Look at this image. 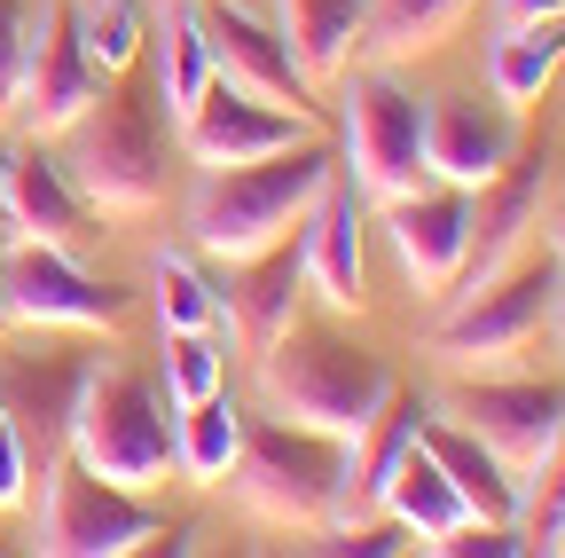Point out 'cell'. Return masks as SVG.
<instances>
[{"label": "cell", "mask_w": 565, "mask_h": 558, "mask_svg": "<svg viewBox=\"0 0 565 558\" xmlns=\"http://www.w3.org/2000/svg\"><path fill=\"white\" fill-rule=\"evenodd\" d=\"M338 158L322 143L275 150L252 166H204V181L189 189V236L212 260H252L282 236H299V221L315 213V197L330 189Z\"/></svg>", "instance_id": "cell-1"}, {"label": "cell", "mask_w": 565, "mask_h": 558, "mask_svg": "<svg viewBox=\"0 0 565 558\" xmlns=\"http://www.w3.org/2000/svg\"><path fill=\"white\" fill-rule=\"evenodd\" d=\"M259 386L275 401V417H291V425H315L330 441H353L385 409L393 393V370L370 355V346L353 338H330V330H282L267 355H259Z\"/></svg>", "instance_id": "cell-2"}, {"label": "cell", "mask_w": 565, "mask_h": 558, "mask_svg": "<svg viewBox=\"0 0 565 558\" xmlns=\"http://www.w3.org/2000/svg\"><path fill=\"white\" fill-rule=\"evenodd\" d=\"M63 449L79 456L95 480H118V487H134V496L158 487L173 472V425H166L158 386L141 370H126V362H87Z\"/></svg>", "instance_id": "cell-3"}, {"label": "cell", "mask_w": 565, "mask_h": 558, "mask_svg": "<svg viewBox=\"0 0 565 558\" xmlns=\"http://www.w3.org/2000/svg\"><path fill=\"white\" fill-rule=\"evenodd\" d=\"M63 173L95 213H150L166 197V134L134 87H103L63 126Z\"/></svg>", "instance_id": "cell-4"}, {"label": "cell", "mask_w": 565, "mask_h": 558, "mask_svg": "<svg viewBox=\"0 0 565 558\" xmlns=\"http://www.w3.org/2000/svg\"><path fill=\"white\" fill-rule=\"evenodd\" d=\"M236 496L252 519L267 527H330L338 519V487H345V441L315 433V425H244V449L228 464Z\"/></svg>", "instance_id": "cell-5"}, {"label": "cell", "mask_w": 565, "mask_h": 558, "mask_svg": "<svg viewBox=\"0 0 565 558\" xmlns=\"http://www.w3.org/2000/svg\"><path fill=\"white\" fill-rule=\"evenodd\" d=\"M557 284H565V260L557 252H511L487 284L456 292V307L433 330V355L448 370H494V362H511L519 346H534V330L550 323Z\"/></svg>", "instance_id": "cell-6"}, {"label": "cell", "mask_w": 565, "mask_h": 558, "mask_svg": "<svg viewBox=\"0 0 565 558\" xmlns=\"http://www.w3.org/2000/svg\"><path fill=\"white\" fill-rule=\"evenodd\" d=\"M166 535V519L118 480H95L79 456H47V487H40V519H32V550L40 558H126L150 550Z\"/></svg>", "instance_id": "cell-7"}, {"label": "cell", "mask_w": 565, "mask_h": 558, "mask_svg": "<svg viewBox=\"0 0 565 558\" xmlns=\"http://www.w3.org/2000/svg\"><path fill=\"white\" fill-rule=\"evenodd\" d=\"M338 126H345L353 189L370 204H393V197L424 189V95H408L393 72H353L345 103H338Z\"/></svg>", "instance_id": "cell-8"}, {"label": "cell", "mask_w": 565, "mask_h": 558, "mask_svg": "<svg viewBox=\"0 0 565 558\" xmlns=\"http://www.w3.org/2000/svg\"><path fill=\"white\" fill-rule=\"evenodd\" d=\"M0 323L9 330H118L126 292L79 267V252L9 244L0 252Z\"/></svg>", "instance_id": "cell-9"}, {"label": "cell", "mask_w": 565, "mask_h": 558, "mask_svg": "<svg viewBox=\"0 0 565 558\" xmlns=\"http://www.w3.org/2000/svg\"><path fill=\"white\" fill-rule=\"evenodd\" d=\"M448 417L526 480L565 441V378H463L448 393Z\"/></svg>", "instance_id": "cell-10"}, {"label": "cell", "mask_w": 565, "mask_h": 558, "mask_svg": "<svg viewBox=\"0 0 565 558\" xmlns=\"http://www.w3.org/2000/svg\"><path fill=\"white\" fill-rule=\"evenodd\" d=\"M103 87L110 80L79 55L63 0H32V9H24V87H17V118L32 126V143H55Z\"/></svg>", "instance_id": "cell-11"}, {"label": "cell", "mask_w": 565, "mask_h": 558, "mask_svg": "<svg viewBox=\"0 0 565 558\" xmlns=\"http://www.w3.org/2000/svg\"><path fill=\"white\" fill-rule=\"evenodd\" d=\"M385 213V236H393V260L416 284V299H448L456 275H463V252H471V189L440 181V189H408Z\"/></svg>", "instance_id": "cell-12"}, {"label": "cell", "mask_w": 565, "mask_h": 558, "mask_svg": "<svg viewBox=\"0 0 565 558\" xmlns=\"http://www.w3.org/2000/svg\"><path fill=\"white\" fill-rule=\"evenodd\" d=\"M542 189H550V134H526V143L511 150V166L471 189V252H463L456 292L487 284V275L526 244V229L542 221ZM456 292H448V299H456Z\"/></svg>", "instance_id": "cell-13"}, {"label": "cell", "mask_w": 565, "mask_h": 558, "mask_svg": "<svg viewBox=\"0 0 565 558\" xmlns=\"http://www.w3.org/2000/svg\"><path fill=\"white\" fill-rule=\"evenodd\" d=\"M0 213H9V236L17 244H55V252H87L103 229H95V204L79 197V181L63 173L55 150L24 143L0 166Z\"/></svg>", "instance_id": "cell-14"}, {"label": "cell", "mask_w": 565, "mask_h": 558, "mask_svg": "<svg viewBox=\"0 0 565 558\" xmlns=\"http://www.w3.org/2000/svg\"><path fill=\"white\" fill-rule=\"evenodd\" d=\"M181 143H189L196 166H252V158L315 143V118L307 110H282V103H259V95H244L228 80H212V95L181 118Z\"/></svg>", "instance_id": "cell-15"}, {"label": "cell", "mask_w": 565, "mask_h": 558, "mask_svg": "<svg viewBox=\"0 0 565 558\" xmlns=\"http://www.w3.org/2000/svg\"><path fill=\"white\" fill-rule=\"evenodd\" d=\"M196 24H204V48H212V80H228L259 103H282V110H315L307 80H299V63L291 48H282V32L252 9H236V0H196Z\"/></svg>", "instance_id": "cell-16"}, {"label": "cell", "mask_w": 565, "mask_h": 558, "mask_svg": "<svg viewBox=\"0 0 565 558\" xmlns=\"http://www.w3.org/2000/svg\"><path fill=\"white\" fill-rule=\"evenodd\" d=\"M519 110L503 103H479V95H440V103H424V173H440L456 189H479L511 166L519 150Z\"/></svg>", "instance_id": "cell-17"}, {"label": "cell", "mask_w": 565, "mask_h": 558, "mask_svg": "<svg viewBox=\"0 0 565 558\" xmlns=\"http://www.w3.org/2000/svg\"><path fill=\"white\" fill-rule=\"evenodd\" d=\"M299 267H307V292L338 315H353L370 299V260H362V189L338 181L315 197V213L299 221Z\"/></svg>", "instance_id": "cell-18"}, {"label": "cell", "mask_w": 565, "mask_h": 558, "mask_svg": "<svg viewBox=\"0 0 565 558\" xmlns=\"http://www.w3.org/2000/svg\"><path fill=\"white\" fill-rule=\"evenodd\" d=\"M416 425H424V401L393 386V393H385V409H377L370 425L345 441V487H338V519H330V527L385 519V480H393V472H401V456L416 449Z\"/></svg>", "instance_id": "cell-19"}, {"label": "cell", "mask_w": 565, "mask_h": 558, "mask_svg": "<svg viewBox=\"0 0 565 558\" xmlns=\"http://www.w3.org/2000/svg\"><path fill=\"white\" fill-rule=\"evenodd\" d=\"M79 378H87V355H63V346H40V355H17L0 370V393H9V425L24 433V449L47 464L63 456V433H71V401H79Z\"/></svg>", "instance_id": "cell-20"}, {"label": "cell", "mask_w": 565, "mask_h": 558, "mask_svg": "<svg viewBox=\"0 0 565 558\" xmlns=\"http://www.w3.org/2000/svg\"><path fill=\"white\" fill-rule=\"evenodd\" d=\"M236 284H228V323L236 338L252 346V355H267V346L299 323V292H307V267H299V236H282L252 260H228Z\"/></svg>", "instance_id": "cell-21"}, {"label": "cell", "mask_w": 565, "mask_h": 558, "mask_svg": "<svg viewBox=\"0 0 565 558\" xmlns=\"http://www.w3.org/2000/svg\"><path fill=\"white\" fill-rule=\"evenodd\" d=\"M416 441L433 449V464L456 480V496L471 504V519H479V527H519V496H526V487H519V472L494 456L479 433H463L456 417H433V409H424Z\"/></svg>", "instance_id": "cell-22"}, {"label": "cell", "mask_w": 565, "mask_h": 558, "mask_svg": "<svg viewBox=\"0 0 565 558\" xmlns=\"http://www.w3.org/2000/svg\"><path fill=\"white\" fill-rule=\"evenodd\" d=\"M362 9H370V0H275V32H282V48H291L307 87H330V80L353 72Z\"/></svg>", "instance_id": "cell-23"}, {"label": "cell", "mask_w": 565, "mask_h": 558, "mask_svg": "<svg viewBox=\"0 0 565 558\" xmlns=\"http://www.w3.org/2000/svg\"><path fill=\"white\" fill-rule=\"evenodd\" d=\"M385 519H401L424 550H440L456 527H471V504L456 496V480L433 464V449L416 441V449L401 456V472L385 480Z\"/></svg>", "instance_id": "cell-24"}, {"label": "cell", "mask_w": 565, "mask_h": 558, "mask_svg": "<svg viewBox=\"0 0 565 558\" xmlns=\"http://www.w3.org/2000/svg\"><path fill=\"white\" fill-rule=\"evenodd\" d=\"M565 63V32L557 24H511L503 40L487 48V95L503 110H534Z\"/></svg>", "instance_id": "cell-25"}, {"label": "cell", "mask_w": 565, "mask_h": 558, "mask_svg": "<svg viewBox=\"0 0 565 558\" xmlns=\"http://www.w3.org/2000/svg\"><path fill=\"white\" fill-rule=\"evenodd\" d=\"M158 32V95L173 110V126L212 95V48H204V24H196V0H173V9L150 17Z\"/></svg>", "instance_id": "cell-26"}, {"label": "cell", "mask_w": 565, "mask_h": 558, "mask_svg": "<svg viewBox=\"0 0 565 558\" xmlns=\"http://www.w3.org/2000/svg\"><path fill=\"white\" fill-rule=\"evenodd\" d=\"M244 449V417L236 401H189L181 409V425H173V472H189L196 487H228V464Z\"/></svg>", "instance_id": "cell-27"}, {"label": "cell", "mask_w": 565, "mask_h": 558, "mask_svg": "<svg viewBox=\"0 0 565 558\" xmlns=\"http://www.w3.org/2000/svg\"><path fill=\"white\" fill-rule=\"evenodd\" d=\"M463 9L471 0H370L362 9V48H377L385 63L424 55V48H440L463 24Z\"/></svg>", "instance_id": "cell-28"}, {"label": "cell", "mask_w": 565, "mask_h": 558, "mask_svg": "<svg viewBox=\"0 0 565 558\" xmlns=\"http://www.w3.org/2000/svg\"><path fill=\"white\" fill-rule=\"evenodd\" d=\"M71 40H79V55L95 63L103 80H126L141 40H150V17H141V0H71Z\"/></svg>", "instance_id": "cell-29"}, {"label": "cell", "mask_w": 565, "mask_h": 558, "mask_svg": "<svg viewBox=\"0 0 565 558\" xmlns=\"http://www.w3.org/2000/svg\"><path fill=\"white\" fill-rule=\"evenodd\" d=\"M150 307H158V330H221V299H212V284H204L181 252H158Z\"/></svg>", "instance_id": "cell-30"}, {"label": "cell", "mask_w": 565, "mask_h": 558, "mask_svg": "<svg viewBox=\"0 0 565 558\" xmlns=\"http://www.w3.org/2000/svg\"><path fill=\"white\" fill-rule=\"evenodd\" d=\"M228 378L221 362V330H166V401L189 409V401H212Z\"/></svg>", "instance_id": "cell-31"}, {"label": "cell", "mask_w": 565, "mask_h": 558, "mask_svg": "<svg viewBox=\"0 0 565 558\" xmlns=\"http://www.w3.org/2000/svg\"><path fill=\"white\" fill-rule=\"evenodd\" d=\"M17 87H24V9L0 0V118H17Z\"/></svg>", "instance_id": "cell-32"}, {"label": "cell", "mask_w": 565, "mask_h": 558, "mask_svg": "<svg viewBox=\"0 0 565 558\" xmlns=\"http://www.w3.org/2000/svg\"><path fill=\"white\" fill-rule=\"evenodd\" d=\"M24 487H32V449H24L17 425H0V512H17Z\"/></svg>", "instance_id": "cell-33"}, {"label": "cell", "mask_w": 565, "mask_h": 558, "mask_svg": "<svg viewBox=\"0 0 565 558\" xmlns=\"http://www.w3.org/2000/svg\"><path fill=\"white\" fill-rule=\"evenodd\" d=\"M494 9H503V32H511V24H557L565 0H494Z\"/></svg>", "instance_id": "cell-34"}, {"label": "cell", "mask_w": 565, "mask_h": 558, "mask_svg": "<svg viewBox=\"0 0 565 558\" xmlns=\"http://www.w3.org/2000/svg\"><path fill=\"white\" fill-rule=\"evenodd\" d=\"M542 229H550V252H557V260H565V197H557V204H550V221H542Z\"/></svg>", "instance_id": "cell-35"}, {"label": "cell", "mask_w": 565, "mask_h": 558, "mask_svg": "<svg viewBox=\"0 0 565 558\" xmlns=\"http://www.w3.org/2000/svg\"><path fill=\"white\" fill-rule=\"evenodd\" d=\"M550 330H557V346H565V284H557V299H550Z\"/></svg>", "instance_id": "cell-36"}, {"label": "cell", "mask_w": 565, "mask_h": 558, "mask_svg": "<svg viewBox=\"0 0 565 558\" xmlns=\"http://www.w3.org/2000/svg\"><path fill=\"white\" fill-rule=\"evenodd\" d=\"M0 425H9V393H0Z\"/></svg>", "instance_id": "cell-37"}, {"label": "cell", "mask_w": 565, "mask_h": 558, "mask_svg": "<svg viewBox=\"0 0 565 558\" xmlns=\"http://www.w3.org/2000/svg\"><path fill=\"white\" fill-rule=\"evenodd\" d=\"M550 550H565V527H557V543H550Z\"/></svg>", "instance_id": "cell-38"}, {"label": "cell", "mask_w": 565, "mask_h": 558, "mask_svg": "<svg viewBox=\"0 0 565 558\" xmlns=\"http://www.w3.org/2000/svg\"><path fill=\"white\" fill-rule=\"evenodd\" d=\"M0 166H9V150H0Z\"/></svg>", "instance_id": "cell-39"}, {"label": "cell", "mask_w": 565, "mask_h": 558, "mask_svg": "<svg viewBox=\"0 0 565 558\" xmlns=\"http://www.w3.org/2000/svg\"><path fill=\"white\" fill-rule=\"evenodd\" d=\"M0 330H9V323H0Z\"/></svg>", "instance_id": "cell-40"}]
</instances>
